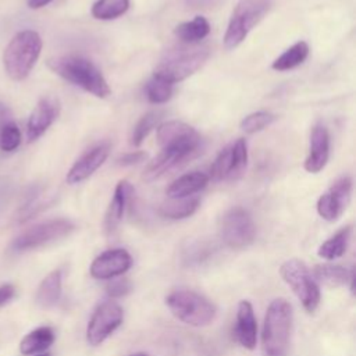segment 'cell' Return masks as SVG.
<instances>
[{
  "instance_id": "obj_1",
  "label": "cell",
  "mask_w": 356,
  "mask_h": 356,
  "mask_svg": "<svg viewBox=\"0 0 356 356\" xmlns=\"http://www.w3.org/2000/svg\"><path fill=\"white\" fill-rule=\"evenodd\" d=\"M47 67L56 75L96 97L104 99L111 93L102 71L85 57L74 54L56 56L47 60Z\"/></svg>"
},
{
  "instance_id": "obj_2",
  "label": "cell",
  "mask_w": 356,
  "mask_h": 356,
  "mask_svg": "<svg viewBox=\"0 0 356 356\" xmlns=\"http://www.w3.org/2000/svg\"><path fill=\"white\" fill-rule=\"evenodd\" d=\"M292 321L293 313L288 300L278 298L268 305L261 331V346L264 356L288 355Z\"/></svg>"
},
{
  "instance_id": "obj_3",
  "label": "cell",
  "mask_w": 356,
  "mask_h": 356,
  "mask_svg": "<svg viewBox=\"0 0 356 356\" xmlns=\"http://www.w3.org/2000/svg\"><path fill=\"white\" fill-rule=\"evenodd\" d=\"M43 42L40 35L32 29H24L17 32L3 53L4 71L13 81L25 79L33 70Z\"/></svg>"
},
{
  "instance_id": "obj_4",
  "label": "cell",
  "mask_w": 356,
  "mask_h": 356,
  "mask_svg": "<svg viewBox=\"0 0 356 356\" xmlns=\"http://www.w3.org/2000/svg\"><path fill=\"white\" fill-rule=\"evenodd\" d=\"M209 49L197 44H178L170 47L161 56L153 74L170 83H177L195 74L209 58Z\"/></svg>"
},
{
  "instance_id": "obj_5",
  "label": "cell",
  "mask_w": 356,
  "mask_h": 356,
  "mask_svg": "<svg viewBox=\"0 0 356 356\" xmlns=\"http://www.w3.org/2000/svg\"><path fill=\"white\" fill-rule=\"evenodd\" d=\"M165 305L175 318L192 327L209 325L217 314L216 306L207 298L189 289L171 292L165 298Z\"/></svg>"
},
{
  "instance_id": "obj_6",
  "label": "cell",
  "mask_w": 356,
  "mask_h": 356,
  "mask_svg": "<svg viewBox=\"0 0 356 356\" xmlns=\"http://www.w3.org/2000/svg\"><path fill=\"white\" fill-rule=\"evenodd\" d=\"M271 8V0H239L232 10L224 33V47L234 50L248 33L266 17Z\"/></svg>"
},
{
  "instance_id": "obj_7",
  "label": "cell",
  "mask_w": 356,
  "mask_h": 356,
  "mask_svg": "<svg viewBox=\"0 0 356 356\" xmlns=\"http://www.w3.org/2000/svg\"><path fill=\"white\" fill-rule=\"evenodd\" d=\"M280 275L300 300L306 312L313 313L320 303V288L305 261L289 259L280 267Z\"/></svg>"
},
{
  "instance_id": "obj_8",
  "label": "cell",
  "mask_w": 356,
  "mask_h": 356,
  "mask_svg": "<svg viewBox=\"0 0 356 356\" xmlns=\"http://www.w3.org/2000/svg\"><path fill=\"white\" fill-rule=\"evenodd\" d=\"M75 229V224L68 218H51L21 232L11 243V249L15 252H25L36 249L39 246L58 241L70 235Z\"/></svg>"
},
{
  "instance_id": "obj_9",
  "label": "cell",
  "mask_w": 356,
  "mask_h": 356,
  "mask_svg": "<svg viewBox=\"0 0 356 356\" xmlns=\"http://www.w3.org/2000/svg\"><path fill=\"white\" fill-rule=\"evenodd\" d=\"M222 242L232 249L249 246L256 238V225L248 210L232 207L227 210L220 222Z\"/></svg>"
},
{
  "instance_id": "obj_10",
  "label": "cell",
  "mask_w": 356,
  "mask_h": 356,
  "mask_svg": "<svg viewBox=\"0 0 356 356\" xmlns=\"http://www.w3.org/2000/svg\"><path fill=\"white\" fill-rule=\"evenodd\" d=\"M157 142L161 149L175 150L189 157H195L200 149L199 132L186 122L182 121H167L157 128Z\"/></svg>"
},
{
  "instance_id": "obj_11",
  "label": "cell",
  "mask_w": 356,
  "mask_h": 356,
  "mask_svg": "<svg viewBox=\"0 0 356 356\" xmlns=\"http://www.w3.org/2000/svg\"><path fill=\"white\" fill-rule=\"evenodd\" d=\"M248 165V143L243 138H239L227 145L210 167V175L216 182L236 181L241 178Z\"/></svg>"
},
{
  "instance_id": "obj_12",
  "label": "cell",
  "mask_w": 356,
  "mask_h": 356,
  "mask_svg": "<svg viewBox=\"0 0 356 356\" xmlns=\"http://www.w3.org/2000/svg\"><path fill=\"white\" fill-rule=\"evenodd\" d=\"M122 307L114 300L102 302L95 312L86 327V341L92 346L103 343L122 323Z\"/></svg>"
},
{
  "instance_id": "obj_13",
  "label": "cell",
  "mask_w": 356,
  "mask_h": 356,
  "mask_svg": "<svg viewBox=\"0 0 356 356\" xmlns=\"http://www.w3.org/2000/svg\"><path fill=\"white\" fill-rule=\"evenodd\" d=\"M352 196V178L345 175L337 179L317 202V213L325 221L338 220L348 207Z\"/></svg>"
},
{
  "instance_id": "obj_14",
  "label": "cell",
  "mask_w": 356,
  "mask_h": 356,
  "mask_svg": "<svg viewBox=\"0 0 356 356\" xmlns=\"http://www.w3.org/2000/svg\"><path fill=\"white\" fill-rule=\"evenodd\" d=\"M60 102L56 96H43L32 110L26 122V140H38L57 120L60 114Z\"/></svg>"
},
{
  "instance_id": "obj_15",
  "label": "cell",
  "mask_w": 356,
  "mask_h": 356,
  "mask_svg": "<svg viewBox=\"0 0 356 356\" xmlns=\"http://www.w3.org/2000/svg\"><path fill=\"white\" fill-rule=\"evenodd\" d=\"M132 266L131 254L122 249H108L100 253L90 264V275L96 280H113L125 274Z\"/></svg>"
},
{
  "instance_id": "obj_16",
  "label": "cell",
  "mask_w": 356,
  "mask_h": 356,
  "mask_svg": "<svg viewBox=\"0 0 356 356\" xmlns=\"http://www.w3.org/2000/svg\"><path fill=\"white\" fill-rule=\"evenodd\" d=\"M110 153V145L107 142H102L89 150H86L68 170L65 181L70 185L81 184L82 181L88 179L90 175L99 170L103 163L107 160Z\"/></svg>"
},
{
  "instance_id": "obj_17",
  "label": "cell",
  "mask_w": 356,
  "mask_h": 356,
  "mask_svg": "<svg viewBox=\"0 0 356 356\" xmlns=\"http://www.w3.org/2000/svg\"><path fill=\"white\" fill-rule=\"evenodd\" d=\"M330 157V134L323 122L314 124L310 132L309 154L305 160V170L312 174L320 172Z\"/></svg>"
},
{
  "instance_id": "obj_18",
  "label": "cell",
  "mask_w": 356,
  "mask_h": 356,
  "mask_svg": "<svg viewBox=\"0 0 356 356\" xmlns=\"http://www.w3.org/2000/svg\"><path fill=\"white\" fill-rule=\"evenodd\" d=\"M235 334L238 342L245 349H254L257 342V324L253 312V306L249 300H241L236 309V325Z\"/></svg>"
},
{
  "instance_id": "obj_19",
  "label": "cell",
  "mask_w": 356,
  "mask_h": 356,
  "mask_svg": "<svg viewBox=\"0 0 356 356\" xmlns=\"http://www.w3.org/2000/svg\"><path fill=\"white\" fill-rule=\"evenodd\" d=\"M132 191H134V188L127 179H121L115 185L113 199L108 204V209H107V213L104 217V228H106L107 234H113L117 229V227L120 225V222L124 217L127 204L129 202V197L132 195Z\"/></svg>"
},
{
  "instance_id": "obj_20",
  "label": "cell",
  "mask_w": 356,
  "mask_h": 356,
  "mask_svg": "<svg viewBox=\"0 0 356 356\" xmlns=\"http://www.w3.org/2000/svg\"><path fill=\"white\" fill-rule=\"evenodd\" d=\"M210 178L202 171H192L174 179L167 188L165 193L170 199H182L193 196L207 186Z\"/></svg>"
},
{
  "instance_id": "obj_21",
  "label": "cell",
  "mask_w": 356,
  "mask_h": 356,
  "mask_svg": "<svg viewBox=\"0 0 356 356\" xmlns=\"http://www.w3.org/2000/svg\"><path fill=\"white\" fill-rule=\"evenodd\" d=\"M192 157L175 152V150H165L161 149V152L147 164V167L143 171V179L145 181H154L157 178H160L161 175H164L167 171L181 165L182 163H185L186 160H189Z\"/></svg>"
},
{
  "instance_id": "obj_22",
  "label": "cell",
  "mask_w": 356,
  "mask_h": 356,
  "mask_svg": "<svg viewBox=\"0 0 356 356\" xmlns=\"http://www.w3.org/2000/svg\"><path fill=\"white\" fill-rule=\"evenodd\" d=\"M54 338H56V334L51 327H47V325L38 327L21 339L19 350L22 355H26V356L39 355L53 345Z\"/></svg>"
},
{
  "instance_id": "obj_23",
  "label": "cell",
  "mask_w": 356,
  "mask_h": 356,
  "mask_svg": "<svg viewBox=\"0 0 356 356\" xmlns=\"http://www.w3.org/2000/svg\"><path fill=\"white\" fill-rule=\"evenodd\" d=\"M209 33H210V24L202 15H196L191 21L181 22L174 29V35L178 38L181 43H185V44H197Z\"/></svg>"
},
{
  "instance_id": "obj_24",
  "label": "cell",
  "mask_w": 356,
  "mask_h": 356,
  "mask_svg": "<svg viewBox=\"0 0 356 356\" xmlns=\"http://www.w3.org/2000/svg\"><path fill=\"white\" fill-rule=\"evenodd\" d=\"M61 296V270L47 274L36 291V302L40 307L49 309L54 306Z\"/></svg>"
},
{
  "instance_id": "obj_25",
  "label": "cell",
  "mask_w": 356,
  "mask_h": 356,
  "mask_svg": "<svg viewBox=\"0 0 356 356\" xmlns=\"http://www.w3.org/2000/svg\"><path fill=\"white\" fill-rule=\"evenodd\" d=\"M313 277L321 281L323 284L328 286H341L345 285L348 281L350 282V289L353 291V281H355V274L353 271H348L346 268L341 266H334V264H317L313 271Z\"/></svg>"
},
{
  "instance_id": "obj_26",
  "label": "cell",
  "mask_w": 356,
  "mask_h": 356,
  "mask_svg": "<svg viewBox=\"0 0 356 356\" xmlns=\"http://www.w3.org/2000/svg\"><path fill=\"white\" fill-rule=\"evenodd\" d=\"M309 51H310V49L306 42H303V40L296 42L295 44H292L289 49H286L281 56H278L273 61L271 68L275 71H280V72L293 70L305 63V60L309 56Z\"/></svg>"
},
{
  "instance_id": "obj_27",
  "label": "cell",
  "mask_w": 356,
  "mask_h": 356,
  "mask_svg": "<svg viewBox=\"0 0 356 356\" xmlns=\"http://www.w3.org/2000/svg\"><path fill=\"white\" fill-rule=\"evenodd\" d=\"M200 204V200L197 196H189L182 199H168L164 202L159 211L163 217L170 220H182L189 216H192Z\"/></svg>"
},
{
  "instance_id": "obj_28",
  "label": "cell",
  "mask_w": 356,
  "mask_h": 356,
  "mask_svg": "<svg viewBox=\"0 0 356 356\" xmlns=\"http://www.w3.org/2000/svg\"><path fill=\"white\" fill-rule=\"evenodd\" d=\"M352 235V227L346 225L343 228H341L338 232H335L331 238H328L327 241H324L317 253L321 259L325 260H335L338 257H341L349 245V239Z\"/></svg>"
},
{
  "instance_id": "obj_29",
  "label": "cell",
  "mask_w": 356,
  "mask_h": 356,
  "mask_svg": "<svg viewBox=\"0 0 356 356\" xmlns=\"http://www.w3.org/2000/svg\"><path fill=\"white\" fill-rule=\"evenodd\" d=\"M129 8V0H96L92 6V15L96 19L110 21L124 15Z\"/></svg>"
},
{
  "instance_id": "obj_30",
  "label": "cell",
  "mask_w": 356,
  "mask_h": 356,
  "mask_svg": "<svg viewBox=\"0 0 356 356\" xmlns=\"http://www.w3.org/2000/svg\"><path fill=\"white\" fill-rule=\"evenodd\" d=\"M172 83L165 81L164 78L153 74L152 78L146 82L145 93L150 103L163 104L171 99L172 95Z\"/></svg>"
},
{
  "instance_id": "obj_31",
  "label": "cell",
  "mask_w": 356,
  "mask_h": 356,
  "mask_svg": "<svg viewBox=\"0 0 356 356\" xmlns=\"http://www.w3.org/2000/svg\"><path fill=\"white\" fill-rule=\"evenodd\" d=\"M161 118V113L159 111H149L140 120L135 124L131 136H129V143L132 146H140L143 140L147 138V135L157 127L159 121Z\"/></svg>"
},
{
  "instance_id": "obj_32",
  "label": "cell",
  "mask_w": 356,
  "mask_h": 356,
  "mask_svg": "<svg viewBox=\"0 0 356 356\" xmlns=\"http://www.w3.org/2000/svg\"><path fill=\"white\" fill-rule=\"evenodd\" d=\"M275 121V115L268 111H254L248 114L241 121V128L246 134H256L259 131H263L268 125H271Z\"/></svg>"
},
{
  "instance_id": "obj_33",
  "label": "cell",
  "mask_w": 356,
  "mask_h": 356,
  "mask_svg": "<svg viewBox=\"0 0 356 356\" xmlns=\"http://www.w3.org/2000/svg\"><path fill=\"white\" fill-rule=\"evenodd\" d=\"M21 143V131L14 121L0 128V149L3 152H14Z\"/></svg>"
},
{
  "instance_id": "obj_34",
  "label": "cell",
  "mask_w": 356,
  "mask_h": 356,
  "mask_svg": "<svg viewBox=\"0 0 356 356\" xmlns=\"http://www.w3.org/2000/svg\"><path fill=\"white\" fill-rule=\"evenodd\" d=\"M131 291V282L127 278H118V280H111L107 285V293L111 298H121L125 296Z\"/></svg>"
},
{
  "instance_id": "obj_35",
  "label": "cell",
  "mask_w": 356,
  "mask_h": 356,
  "mask_svg": "<svg viewBox=\"0 0 356 356\" xmlns=\"http://www.w3.org/2000/svg\"><path fill=\"white\" fill-rule=\"evenodd\" d=\"M145 159H146V153L145 152L135 150V152L127 153L122 157H120L118 159V164L120 165H134V164H138V163L143 161Z\"/></svg>"
},
{
  "instance_id": "obj_36",
  "label": "cell",
  "mask_w": 356,
  "mask_h": 356,
  "mask_svg": "<svg viewBox=\"0 0 356 356\" xmlns=\"http://www.w3.org/2000/svg\"><path fill=\"white\" fill-rule=\"evenodd\" d=\"M15 295V286L13 284L0 285V307L8 303Z\"/></svg>"
},
{
  "instance_id": "obj_37",
  "label": "cell",
  "mask_w": 356,
  "mask_h": 356,
  "mask_svg": "<svg viewBox=\"0 0 356 356\" xmlns=\"http://www.w3.org/2000/svg\"><path fill=\"white\" fill-rule=\"evenodd\" d=\"M189 8H211L220 4L221 0H184Z\"/></svg>"
},
{
  "instance_id": "obj_38",
  "label": "cell",
  "mask_w": 356,
  "mask_h": 356,
  "mask_svg": "<svg viewBox=\"0 0 356 356\" xmlns=\"http://www.w3.org/2000/svg\"><path fill=\"white\" fill-rule=\"evenodd\" d=\"M10 121H13V111L7 104L0 102V128Z\"/></svg>"
},
{
  "instance_id": "obj_39",
  "label": "cell",
  "mask_w": 356,
  "mask_h": 356,
  "mask_svg": "<svg viewBox=\"0 0 356 356\" xmlns=\"http://www.w3.org/2000/svg\"><path fill=\"white\" fill-rule=\"evenodd\" d=\"M51 1H54V0H26V4H28L29 8L38 10V8H42L47 4H50Z\"/></svg>"
},
{
  "instance_id": "obj_40",
  "label": "cell",
  "mask_w": 356,
  "mask_h": 356,
  "mask_svg": "<svg viewBox=\"0 0 356 356\" xmlns=\"http://www.w3.org/2000/svg\"><path fill=\"white\" fill-rule=\"evenodd\" d=\"M131 356H147V355H145V353H135V355H131Z\"/></svg>"
},
{
  "instance_id": "obj_41",
  "label": "cell",
  "mask_w": 356,
  "mask_h": 356,
  "mask_svg": "<svg viewBox=\"0 0 356 356\" xmlns=\"http://www.w3.org/2000/svg\"><path fill=\"white\" fill-rule=\"evenodd\" d=\"M36 356H50L49 353H42V355H36Z\"/></svg>"
}]
</instances>
